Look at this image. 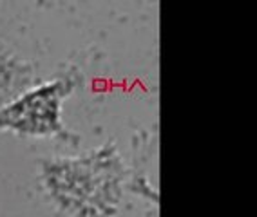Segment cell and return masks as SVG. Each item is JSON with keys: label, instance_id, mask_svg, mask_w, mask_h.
Listing matches in <instances>:
<instances>
[{"label": "cell", "instance_id": "6da1fadb", "mask_svg": "<svg viewBox=\"0 0 257 217\" xmlns=\"http://www.w3.org/2000/svg\"><path fill=\"white\" fill-rule=\"evenodd\" d=\"M127 166L112 145L78 157L42 163V183L67 217H112L127 185Z\"/></svg>", "mask_w": 257, "mask_h": 217}, {"label": "cell", "instance_id": "7a4b0ae2", "mask_svg": "<svg viewBox=\"0 0 257 217\" xmlns=\"http://www.w3.org/2000/svg\"><path fill=\"white\" fill-rule=\"evenodd\" d=\"M74 80L65 76L31 87L17 100L0 107V130L76 143L78 138L62 123V105L74 91Z\"/></svg>", "mask_w": 257, "mask_h": 217}, {"label": "cell", "instance_id": "3957f363", "mask_svg": "<svg viewBox=\"0 0 257 217\" xmlns=\"http://www.w3.org/2000/svg\"><path fill=\"white\" fill-rule=\"evenodd\" d=\"M33 82V65L0 46V107L22 96L31 89Z\"/></svg>", "mask_w": 257, "mask_h": 217}]
</instances>
